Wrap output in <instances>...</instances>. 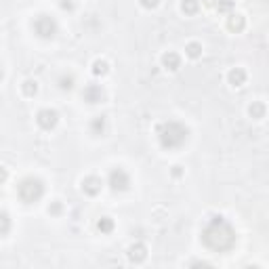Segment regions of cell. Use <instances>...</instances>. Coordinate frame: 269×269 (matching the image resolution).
I'll return each instance as SVG.
<instances>
[{"label": "cell", "mask_w": 269, "mask_h": 269, "mask_svg": "<svg viewBox=\"0 0 269 269\" xmlns=\"http://www.w3.org/2000/svg\"><path fill=\"white\" fill-rule=\"evenodd\" d=\"M202 242L210 251L225 252L235 244V229L225 221V217L215 215L202 229Z\"/></svg>", "instance_id": "6da1fadb"}, {"label": "cell", "mask_w": 269, "mask_h": 269, "mask_svg": "<svg viewBox=\"0 0 269 269\" xmlns=\"http://www.w3.org/2000/svg\"><path fill=\"white\" fill-rule=\"evenodd\" d=\"M187 137H189L187 126L181 122H175V120L160 124L158 129V139L164 150H177V147H181L187 141Z\"/></svg>", "instance_id": "7a4b0ae2"}, {"label": "cell", "mask_w": 269, "mask_h": 269, "mask_svg": "<svg viewBox=\"0 0 269 269\" xmlns=\"http://www.w3.org/2000/svg\"><path fill=\"white\" fill-rule=\"evenodd\" d=\"M42 194H44V183L40 181V179L28 177L19 183V198H21L23 202H28V204L38 202L42 198Z\"/></svg>", "instance_id": "3957f363"}, {"label": "cell", "mask_w": 269, "mask_h": 269, "mask_svg": "<svg viewBox=\"0 0 269 269\" xmlns=\"http://www.w3.org/2000/svg\"><path fill=\"white\" fill-rule=\"evenodd\" d=\"M34 32L40 38H53L57 34V21L53 17H49V15H40V17H36V21H34Z\"/></svg>", "instance_id": "277c9868"}, {"label": "cell", "mask_w": 269, "mask_h": 269, "mask_svg": "<svg viewBox=\"0 0 269 269\" xmlns=\"http://www.w3.org/2000/svg\"><path fill=\"white\" fill-rule=\"evenodd\" d=\"M107 185L114 189V191H126L131 187V177L126 175V170L122 168H114L107 177Z\"/></svg>", "instance_id": "5b68a950"}, {"label": "cell", "mask_w": 269, "mask_h": 269, "mask_svg": "<svg viewBox=\"0 0 269 269\" xmlns=\"http://www.w3.org/2000/svg\"><path fill=\"white\" fill-rule=\"evenodd\" d=\"M36 122H38V126H40V129L50 131V129H55V126H57V122H59V114H57L55 110H49V107H47V110L38 112Z\"/></svg>", "instance_id": "8992f818"}, {"label": "cell", "mask_w": 269, "mask_h": 269, "mask_svg": "<svg viewBox=\"0 0 269 269\" xmlns=\"http://www.w3.org/2000/svg\"><path fill=\"white\" fill-rule=\"evenodd\" d=\"M82 97H84V101H88V103H101V101L105 99V91L99 84H88L84 88V93H82Z\"/></svg>", "instance_id": "52a82bcc"}, {"label": "cell", "mask_w": 269, "mask_h": 269, "mask_svg": "<svg viewBox=\"0 0 269 269\" xmlns=\"http://www.w3.org/2000/svg\"><path fill=\"white\" fill-rule=\"evenodd\" d=\"M101 187H103V183H101V179L95 177V175L86 177L84 181H82V191L88 194V196H97L99 191H101Z\"/></svg>", "instance_id": "ba28073f"}, {"label": "cell", "mask_w": 269, "mask_h": 269, "mask_svg": "<svg viewBox=\"0 0 269 269\" xmlns=\"http://www.w3.org/2000/svg\"><path fill=\"white\" fill-rule=\"evenodd\" d=\"M129 259L133 261V263H143V261L147 259V248L143 244H133L129 248Z\"/></svg>", "instance_id": "9c48e42d"}, {"label": "cell", "mask_w": 269, "mask_h": 269, "mask_svg": "<svg viewBox=\"0 0 269 269\" xmlns=\"http://www.w3.org/2000/svg\"><path fill=\"white\" fill-rule=\"evenodd\" d=\"M162 66L166 69H170V72H175V69H179V66H181V57L177 53H166L162 57Z\"/></svg>", "instance_id": "30bf717a"}, {"label": "cell", "mask_w": 269, "mask_h": 269, "mask_svg": "<svg viewBox=\"0 0 269 269\" xmlns=\"http://www.w3.org/2000/svg\"><path fill=\"white\" fill-rule=\"evenodd\" d=\"M229 84L232 86H242L246 82V72L242 67H235V69H232V72H229Z\"/></svg>", "instance_id": "8fae6325"}, {"label": "cell", "mask_w": 269, "mask_h": 269, "mask_svg": "<svg viewBox=\"0 0 269 269\" xmlns=\"http://www.w3.org/2000/svg\"><path fill=\"white\" fill-rule=\"evenodd\" d=\"M244 25H246V19L242 15H232V17H229V21H227V28L232 32H242V30H244Z\"/></svg>", "instance_id": "7c38bea8"}, {"label": "cell", "mask_w": 269, "mask_h": 269, "mask_svg": "<svg viewBox=\"0 0 269 269\" xmlns=\"http://www.w3.org/2000/svg\"><path fill=\"white\" fill-rule=\"evenodd\" d=\"M105 124H107V120H105V116H97L91 122V131H93V134H101L105 131Z\"/></svg>", "instance_id": "4fadbf2b"}, {"label": "cell", "mask_w": 269, "mask_h": 269, "mask_svg": "<svg viewBox=\"0 0 269 269\" xmlns=\"http://www.w3.org/2000/svg\"><path fill=\"white\" fill-rule=\"evenodd\" d=\"M181 9L185 15H194V13H198V9H200V2H198V0H183Z\"/></svg>", "instance_id": "5bb4252c"}, {"label": "cell", "mask_w": 269, "mask_h": 269, "mask_svg": "<svg viewBox=\"0 0 269 269\" xmlns=\"http://www.w3.org/2000/svg\"><path fill=\"white\" fill-rule=\"evenodd\" d=\"M97 227H99L101 234H110L112 229H114V221L110 219V217H101L99 223H97Z\"/></svg>", "instance_id": "9a60e30c"}, {"label": "cell", "mask_w": 269, "mask_h": 269, "mask_svg": "<svg viewBox=\"0 0 269 269\" xmlns=\"http://www.w3.org/2000/svg\"><path fill=\"white\" fill-rule=\"evenodd\" d=\"M185 53H187L191 59H198V57L202 55V47H200L198 42H189L187 47H185Z\"/></svg>", "instance_id": "2e32d148"}, {"label": "cell", "mask_w": 269, "mask_h": 269, "mask_svg": "<svg viewBox=\"0 0 269 269\" xmlns=\"http://www.w3.org/2000/svg\"><path fill=\"white\" fill-rule=\"evenodd\" d=\"M9 229H11V219H9V215L0 210V235H6V234H9Z\"/></svg>", "instance_id": "e0dca14e"}, {"label": "cell", "mask_w": 269, "mask_h": 269, "mask_svg": "<svg viewBox=\"0 0 269 269\" xmlns=\"http://www.w3.org/2000/svg\"><path fill=\"white\" fill-rule=\"evenodd\" d=\"M93 74L95 76H103V74H107V61H103V59H97L93 63Z\"/></svg>", "instance_id": "ac0fdd59"}, {"label": "cell", "mask_w": 269, "mask_h": 269, "mask_svg": "<svg viewBox=\"0 0 269 269\" xmlns=\"http://www.w3.org/2000/svg\"><path fill=\"white\" fill-rule=\"evenodd\" d=\"M23 93L28 95V97H34V95L38 93L36 82H34V80H25V82H23Z\"/></svg>", "instance_id": "d6986e66"}, {"label": "cell", "mask_w": 269, "mask_h": 269, "mask_svg": "<svg viewBox=\"0 0 269 269\" xmlns=\"http://www.w3.org/2000/svg\"><path fill=\"white\" fill-rule=\"evenodd\" d=\"M251 116L252 118H263L265 116V105L263 103H254V105H251Z\"/></svg>", "instance_id": "ffe728a7"}, {"label": "cell", "mask_w": 269, "mask_h": 269, "mask_svg": "<svg viewBox=\"0 0 269 269\" xmlns=\"http://www.w3.org/2000/svg\"><path fill=\"white\" fill-rule=\"evenodd\" d=\"M59 86L63 88V91H69V88L74 86V76H61V80H59Z\"/></svg>", "instance_id": "44dd1931"}, {"label": "cell", "mask_w": 269, "mask_h": 269, "mask_svg": "<svg viewBox=\"0 0 269 269\" xmlns=\"http://www.w3.org/2000/svg\"><path fill=\"white\" fill-rule=\"evenodd\" d=\"M217 9H219L221 13L232 11L234 9V0H219V2H217Z\"/></svg>", "instance_id": "7402d4cb"}, {"label": "cell", "mask_w": 269, "mask_h": 269, "mask_svg": "<svg viewBox=\"0 0 269 269\" xmlns=\"http://www.w3.org/2000/svg\"><path fill=\"white\" fill-rule=\"evenodd\" d=\"M158 2H160V0H141V4H143L145 9H156Z\"/></svg>", "instance_id": "603a6c76"}, {"label": "cell", "mask_w": 269, "mask_h": 269, "mask_svg": "<svg viewBox=\"0 0 269 269\" xmlns=\"http://www.w3.org/2000/svg\"><path fill=\"white\" fill-rule=\"evenodd\" d=\"M4 181H6V168L0 166V183H4Z\"/></svg>", "instance_id": "cb8c5ba5"}, {"label": "cell", "mask_w": 269, "mask_h": 269, "mask_svg": "<svg viewBox=\"0 0 269 269\" xmlns=\"http://www.w3.org/2000/svg\"><path fill=\"white\" fill-rule=\"evenodd\" d=\"M49 210H50V213H59L61 206H59V204H53V208H49Z\"/></svg>", "instance_id": "d4e9b609"}, {"label": "cell", "mask_w": 269, "mask_h": 269, "mask_svg": "<svg viewBox=\"0 0 269 269\" xmlns=\"http://www.w3.org/2000/svg\"><path fill=\"white\" fill-rule=\"evenodd\" d=\"M61 6H63V9H72L74 4H72V2H66V0H63V2H61Z\"/></svg>", "instance_id": "484cf974"}, {"label": "cell", "mask_w": 269, "mask_h": 269, "mask_svg": "<svg viewBox=\"0 0 269 269\" xmlns=\"http://www.w3.org/2000/svg\"><path fill=\"white\" fill-rule=\"evenodd\" d=\"M0 76H2V69H0Z\"/></svg>", "instance_id": "4316f807"}]
</instances>
